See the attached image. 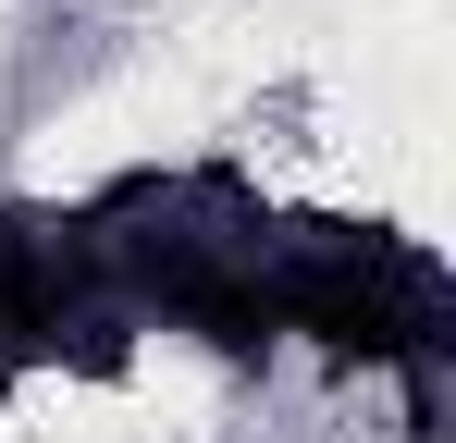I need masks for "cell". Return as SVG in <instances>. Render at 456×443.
Masks as SVG:
<instances>
[{"label":"cell","instance_id":"6da1fadb","mask_svg":"<svg viewBox=\"0 0 456 443\" xmlns=\"http://www.w3.org/2000/svg\"><path fill=\"white\" fill-rule=\"evenodd\" d=\"M0 394H12V369H0Z\"/></svg>","mask_w":456,"mask_h":443}]
</instances>
